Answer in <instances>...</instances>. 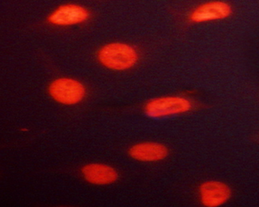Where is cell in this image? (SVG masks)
<instances>
[{"label":"cell","mask_w":259,"mask_h":207,"mask_svg":"<svg viewBox=\"0 0 259 207\" xmlns=\"http://www.w3.org/2000/svg\"><path fill=\"white\" fill-rule=\"evenodd\" d=\"M97 59L106 68L113 71H126L137 65L139 55L133 46L112 43L99 49Z\"/></svg>","instance_id":"obj_1"},{"label":"cell","mask_w":259,"mask_h":207,"mask_svg":"<svg viewBox=\"0 0 259 207\" xmlns=\"http://www.w3.org/2000/svg\"><path fill=\"white\" fill-rule=\"evenodd\" d=\"M50 97L63 105H76L86 97V88L82 82L70 77L54 80L48 86Z\"/></svg>","instance_id":"obj_2"},{"label":"cell","mask_w":259,"mask_h":207,"mask_svg":"<svg viewBox=\"0 0 259 207\" xmlns=\"http://www.w3.org/2000/svg\"><path fill=\"white\" fill-rule=\"evenodd\" d=\"M192 107V102L187 98L172 96L159 97L149 101L144 107V112L149 118L162 119L187 113Z\"/></svg>","instance_id":"obj_3"},{"label":"cell","mask_w":259,"mask_h":207,"mask_svg":"<svg viewBox=\"0 0 259 207\" xmlns=\"http://www.w3.org/2000/svg\"><path fill=\"white\" fill-rule=\"evenodd\" d=\"M90 17L91 13L83 6L68 4L54 10L49 15L48 20L53 25L71 26L85 23Z\"/></svg>","instance_id":"obj_4"},{"label":"cell","mask_w":259,"mask_h":207,"mask_svg":"<svg viewBox=\"0 0 259 207\" xmlns=\"http://www.w3.org/2000/svg\"><path fill=\"white\" fill-rule=\"evenodd\" d=\"M232 12V6L227 2L212 1L197 6L189 16V19L196 23L222 20L230 17Z\"/></svg>","instance_id":"obj_5"},{"label":"cell","mask_w":259,"mask_h":207,"mask_svg":"<svg viewBox=\"0 0 259 207\" xmlns=\"http://www.w3.org/2000/svg\"><path fill=\"white\" fill-rule=\"evenodd\" d=\"M231 196V188L224 182L209 181L199 187L200 201L204 206H220L227 203Z\"/></svg>","instance_id":"obj_6"},{"label":"cell","mask_w":259,"mask_h":207,"mask_svg":"<svg viewBox=\"0 0 259 207\" xmlns=\"http://www.w3.org/2000/svg\"><path fill=\"white\" fill-rule=\"evenodd\" d=\"M81 174L86 182L98 186L113 184L118 179V173L115 169L103 163L84 165Z\"/></svg>","instance_id":"obj_7"},{"label":"cell","mask_w":259,"mask_h":207,"mask_svg":"<svg viewBox=\"0 0 259 207\" xmlns=\"http://www.w3.org/2000/svg\"><path fill=\"white\" fill-rule=\"evenodd\" d=\"M168 153L166 145L154 142L136 144L128 150L129 156L139 162H159L166 158Z\"/></svg>","instance_id":"obj_8"}]
</instances>
